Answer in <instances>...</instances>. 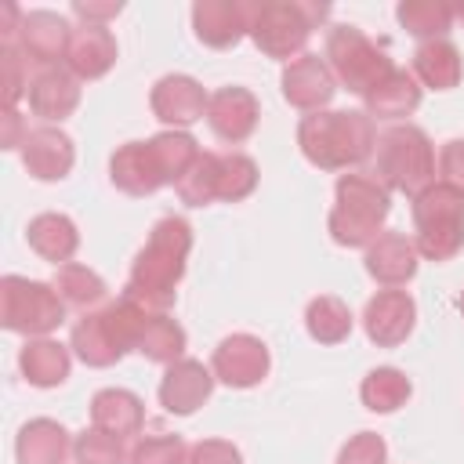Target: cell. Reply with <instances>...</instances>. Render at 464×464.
<instances>
[{"label": "cell", "instance_id": "obj_3", "mask_svg": "<svg viewBox=\"0 0 464 464\" xmlns=\"http://www.w3.org/2000/svg\"><path fill=\"white\" fill-rule=\"evenodd\" d=\"M392 199L388 188L370 174H341L337 178V207L330 210V236L341 246H370L381 236V221L388 218Z\"/></svg>", "mask_w": 464, "mask_h": 464}, {"label": "cell", "instance_id": "obj_40", "mask_svg": "<svg viewBox=\"0 0 464 464\" xmlns=\"http://www.w3.org/2000/svg\"><path fill=\"white\" fill-rule=\"evenodd\" d=\"M384 460H388V446L377 431L352 435L337 453V464H384Z\"/></svg>", "mask_w": 464, "mask_h": 464}, {"label": "cell", "instance_id": "obj_20", "mask_svg": "<svg viewBox=\"0 0 464 464\" xmlns=\"http://www.w3.org/2000/svg\"><path fill=\"white\" fill-rule=\"evenodd\" d=\"M109 178L120 192L127 196H152L156 188H163V174H160V163L149 149V141H127L112 152L109 160Z\"/></svg>", "mask_w": 464, "mask_h": 464}, {"label": "cell", "instance_id": "obj_16", "mask_svg": "<svg viewBox=\"0 0 464 464\" xmlns=\"http://www.w3.org/2000/svg\"><path fill=\"white\" fill-rule=\"evenodd\" d=\"M257 116H261V105L246 87H221L207 102V123L228 145L246 141L257 127Z\"/></svg>", "mask_w": 464, "mask_h": 464}, {"label": "cell", "instance_id": "obj_4", "mask_svg": "<svg viewBox=\"0 0 464 464\" xmlns=\"http://www.w3.org/2000/svg\"><path fill=\"white\" fill-rule=\"evenodd\" d=\"M377 181L384 188L420 196L435 185V149L428 134L413 123H399L377 138Z\"/></svg>", "mask_w": 464, "mask_h": 464}, {"label": "cell", "instance_id": "obj_15", "mask_svg": "<svg viewBox=\"0 0 464 464\" xmlns=\"http://www.w3.org/2000/svg\"><path fill=\"white\" fill-rule=\"evenodd\" d=\"M196 36L207 47H236L250 33V4L246 0H199L192 7Z\"/></svg>", "mask_w": 464, "mask_h": 464}, {"label": "cell", "instance_id": "obj_24", "mask_svg": "<svg viewBox=\"0 0 464 464\" xmlns=\"http://www.w3.org/2000/svg\"><path fill=\"white\" fill-rule=\"evenodd\" d=\"M25 243L51 265H69V257L76 254L80 246V232L72 225V218L65 214H36L25 228Z\"/></svg>", "mask_w": 464, "mask_h": 464}, {"label": "cell", "instance_id": "obj_7", "mask_svg": "<svg viewBox=\"0 0 464 464\" xmlns=\"http://www.w3.org/2000/svg\"><path fill=\"white\" fill-rule=\"evenodd\" d=\"M0 323L11 334L47 337L65 323V301L51 283H36L25 276L0 279Z\"/></svg>", "mask_w": 464, "mask_h": 464}, {"label": "cell", "instance_id": "obj_38", "mask_svg": "<svg viewBox=\"0 0 464 464\" xmlns=\"http://www.w3.org/2000/svg\"><path fill=\"white\" fill-rule=\"evenodd\" d=\"M127 464H188V446L181 435H149L130 446Z\"/></svg>", "mask_w": 464, "mask_h": 464}, {"label": "cell", "instance_id": "obj_43", "mask_svg": "<svg viewBox=\"0 0 464 464\" xmlns=\"http://www.w3.org/2000/svg\"><path fill=\"white\" fill-rule=\"evenodd\" d=\"M123 11L120 0H109V4H98V0H72V14L83 18V25H105L109 18H116Z\"/></svg>", "mask_w": 464, "mask_h": 464}, {"label": "cell", "instance_id": "obj_23", "mask_svg": "<svg viewBox=\"0 0 464 464\" xmlns=\"http://www.w3.org/2000/svg\"><path fill=\"white\" fill-rule=\"evenodd\" d=\"M69 450H72L69 431L51 417H36V420L22 424V431L14 439L18 464H65Z\"/></svg>", "mask_w": 464, "mask_h": 464}, {"label": "cell", "instance_id": "obj_46", "mask_svg": "<svg viewBox=\"0 0 464 464\" xmlns=\"http://www.w3.org/2000/svg\"><path fill=\"white\" fill-rule=\"evenodd\" d=\"M460 312H464V294H460Z\"/></svg>", "mask_w": 464, "mask_h": 464}, {"label": "cell", "instance_id": "obj_42", "mask_svg": "<svg viewBox=\"0 0 464 464\" xmlns=\"http://www.w3.org/2000/svg\"><path fill=\"white\" fill-rule=\"evenodd\" d=\"M188 464H243V457L225 439H203L188 450Z\"/></svg>", "mask_w": 464, "mask_h": 464}, {"label": "cell", "instance_id": "obj_32", "mask_svg": "<svg viewBox=\"0 0 464 464\" xmlns=\"http://www.w3.org/2000/svg\"><path fill=\"white\" fill-rule=\"evenodd\" d=\"M149 149H152V156H156L160 174H163L167 185H178L181 174H185V170L196 163V156H199L196 138L185 134V130H163V134L149 138Z\"/></svg>", "mask_w": 464, "mask_h": 464}, {"label": "cell", "instance_id": "obj_29", "mask_svg": "<svg viewBox=\"0 0 464 464\" xmlns=\"http://www.w3.org/2000/svg\"><path fill=\"white\" fill-rule=\"evenodd\" d=\"M51 286L58 290V297L65 301V308H83V312H87V308H94V304H102V301H105V294H109L105 279H102L94 268L76 265V261L62 265V268L54 272Z\"/></svg>", "mask_w": 464, "mask_h": 464}, {"label": "cell", "instance_id": "obj_45", "mask_svg": "<svg viewBox=\"0 0 464 464\" xmlns=\"http://www.w3.org/2000/svg\"><path fill=\"white\" fill-rule=\"evenodd\" d=\"M453 18H460V22H464V4H457V7H453Z\"/></svg>", "mask_w": 464, "mask_h": 464}, {"label": "cell", "instance_id": "obj_14", "mask_svg": "<svg viewBox=\"0 0 464 464\" xmlns=\"http://www.w3.org/2000/svg\"><path fill=\"white\" fill-rule=\"evenodd\" d=\"M214 392V370H207L199 359H178L167 366L160 381V402L167 413L188 417L196 413Z\"/></svg>", "mask_w": 464, "mask_h": 464}, {"label": "cell", "instance_id": "obj_25", "mask_svg": "<svg viewBox=\"0 0 464 464\" xmlns=\"http://www.w3.org/2000/svg\"><path fill=\"white\" fill-rule=\"evenodd\" d=\"M366 116L373 120H402L420 105V87L406 69H392L377 87H370L366 94Z\"/></svg>", "mask_w": 464, "mask_h": 464}, {"label": "cell", "instance_id": "obj_11", "mask_svg": "<svg viewBox=\"0 0 464 464\" xmlns=\"http://www.w3.org/2000/svg\"><path fill=\"white\" fill-rule=\"evenodd\" d=\"M22 163L36 181H62L76 163L72 138L51 123L33 127V130H25V141H22Z\"/></svg>", "mask_w": 464, "mask_h": 464}, {"label": "cell", "instance_id": "obj_31", "mask_svg": "<svg viewBox=\"0 0 464 464\" xmlns=\"http://www.w3.org/2000/svg\"><path fill=\"white\" fill-rule=\"evenodd\" d=\"M410 377L402 373V370H395V366H377V370H370L366 377H362V384H359V395H362V406L366 410H373V413H392V410H399L406 399H410Z\"/></svg>", "mask_w": 464, "mask_h": 464}, {"label": "cell", "instance_id": "obj_2", "mask_svg": "<svg viewBox=\"0 0 464 464\" xmlns=\"http://www.w3.org/2000/svg\"><path fill=\"white\" fill-rule=\"evenodd\" d=\"M297 145L319 170H341L377 149V130L366 112H308L297 123Z\"/></svg>", "mask_w": 464, "mask_h": 464}, {"label": "cell", "instance_id": "obj_5", "mask_svg": "<svg viewBox=\"0 0 464 464\" xmlns=\"http://www.w3.org/2000/svg\"><path fill=\"white\" fill-rule=\"evenodd\" d=\"M413 225H417V254L428 261H450L464 246V192L435 181L420 196H413Z\"/></svg>", "mask_w": 464, "mask_h": 464}, {"label": "cell", "instance_id": "obj_10", "mask_svg": "<svg viewBox=\"0 0 464 464\" xmlns=\"http://www.w3.org/2000/svg\"><path fill=\"white\" fill-rule=\"evenodd\" d=\"M413 323H417V304L406 290H381L377 297L366 301L362 326H366V337L377 348L402 344L413 334Z\"/></svg>", "mask_w": 464, "mask_h": 464}, {"label": "cell", "instance_id": "obj_26", "mask_svg": "<svg viewBox=\"0 0 464 464\" xmlns=\"http://www.w3.org/2000/svg\"><path fill=\"white\" fill-rule=\"evenodd\" d=\"M18 366L33 388H58L69 377V348L51 337H29L18 352Z\"/></svg>", "mask_w": 464, "mask_h": 464}, {"label": "cell", "instance_id": "obj_37", "mask_svg": "<svg viewBox=\"0 0 464 464\" xmlns=\"http://www.w3.org/2000/svg\"><path fill=\"white\" fill-rule=\"evenodd\" d=\"M72 453L80 464H127V450H123V439L102 431V428H87L76 435L72 442Z\"/></svg>", "mask_w": 464, "mask_h": 464}, {"label": "cell", "instance_id": "obj_17", "mask_svg": "<svg viewBox=\"0 0 464 464\" xmlns=\"http://www.w3.org/2000/svg\"><path fill=\"white\" fill-rule=\"evenodd\" d=\"M72 40V29L62 14L54 11H22V25H18V47L29 62L40 65H54L58 58H65Z\"/></svg>", "mask_w": 464, "mask_h": 464}, {"label": "cell", "instance_id": "obj_6", "mask_svg": "<svg viewBox=\"0 0 464 464\" xmlns=\"http://www.w3.org/2000/svg\"><path fill=\"white\" fill-rule=\"evenodd\" d=\"M326 14L319 4H297V0H276V4H250V40L268 58H301L315 22Z\"/></svg>", "mask_w": 464, "mask_h": 464}, {"label": "cell", "instance_id": "obj_13", "mask_svg": "<svg viewBox=\"0 0 464 464\" xmlns=\"http://www.w3.org/2000/svg\"><path fill=\"white\" fill-rule=\"evenodd\" d=\"M207 102H210V94L185 72H170V76L156 80V87L149 94V105H152L156 120H163L170 127H188V123L203 120Z\"/></svg>", "mask_w": 464, "mask_h": 464}, {"label": "cell", "instance_id": "obj_1", "mask_svg": "<svg viewBox=\"0 0 464 464\" xmlns=\"http://www.w3.org/2000/svg\"><path fill=\"white\" fill-rule=\"evenodd\" d=\"M192 250V228L185 218H163L152 225L149 243L130 265V283L123 294L141 301L149 312H167L174 304V286L185 276V257Z\"/></svg>", "mask_w": 464, "mask_h": 464}, {"label": "cell", "instance_id": "obj_33", "mask_svg": "<svg viewBox=\"0 0 464 464\" xmlns=\"http://www.w3.org/2000/svg\"><path fill=\"white\" fill-rule=\"evenodd\" d=\"M395 14H399L402 29L413 36H424V44L442 40V33H450V25H453V7L442 0H402Z\"/></svg>", "mask_w": 464, "mask_h": 464}, {"label": "cell", "instance_id": "obj_44", "mask_svg": "<svg viewBox=\"0 0 464 464\" xmlns=\"http://www.w3.org/2000/svg\"><path fill=\"white\" fill-rule=\"evenodd\" d=\"M4 130H0V145L4 149H22V141H25V134H22V116L14 112V109H4Z\"/></svg>", "mask_w": 464, "mask_h": 464}, {"label": "cell", "instance_id": "obj_12", "mask_svg": "<svg viewBox=\"0 0 464 464\" xmlns=\"http://www.w3.org/2000/svg\"><path fill=\"white\" fill-rule=\"evenodd\" d=\"M334 91L337 80L319 54H301L283 69V98L301 112H323Z\"/></svg>", "mask_w": 464, "mask_h": 464}, {"label": "cell", "instance_id": "obj_19", "mask_svg": "<svg viewBox=\"0 0 464 464\" xmlns=\"http://www.w3.org/2000/svg\"><path fill=\"white\" fill-rule=\"evenodd\" d=\"M417 257L420 254H417L413 239H406L402 232H381L366 246V272L381 286L395 290V286H402V283H410L417 276Z\"/></svg>", "mask_w": 464, "mask_h": 464}, {"label": "cell", "instance_id": "obj_30", "mask_svg": "<svg viewBox=\"0 0 464 464\" xmlns=\"http://www.w3.org/2000/svg\"><path fill=\"white\" fill-rule=\"evenodd\" d=\"M304 326H308L312 341H319V344H341L352 334V312H348V304L341 297L319 294L304 308Z\"/></svg>", "mask_w": 464, "mask_h": 464}, {"label": "cell", "instance_id": "obj_8", "mask_svg": "<svg viewBox=\"0 0 464 464\" xmlns=\"http://www.w3.org/2000/svg\"><path fill=\"white\" fill-rule=\"evenodd\" d=\"M326 65L337 83H344L355 94H366L377 87L395 65L392 58L355 25H334L326 36Z\"/></svg>", "mask_w": 464, "mask_h": 464}, {"label": "cell", "instance_id": "obj_18", "mask_svg": "<svg viewBox=\"0 0 464 464\" xmlns=\"http://www.w3.org/2000/svg\"><path fill=\"white\" fill-rule=\"evenodd\" d=\"M29 109L33 116L47 120V123H62L76 112L80 105V80L69 72V69H40L33 80H29Z\"/></svg>", "mask_w": 464, "mask_h": 464}, {"label": "cell", "instance_id": "obj_41", "mask_svg": "<svg viewBox=\"0 0 464 464\" xmlns=\"http://www.w3.org/2000/svg\"><path fill=\"white\" fill-rule=\"evenodd\" d=\"M435 170H439V181L464 192V138H453V141L442 145V152L435 160Z\"/></svg>", "mask_w": 464, "mask_h": 464}, {"label": "cell", "instance_id": "obj_22", "mask_svg": "<svg viewBox=\"0 0 464 464\" xmlns=\"http://www.w3.org/2000/svg\"><path fill=\"white\" fill-rule=\"evenodd\" d=\"M91 424L116 439H130L145 428V406L127 388H102L91 399Z\"/></svg>", "mask_w": 464, "mask_h": 464}, {"label": "cell", "instance_id": "obj_36", "mask_svg": "<svg viewBox=\"0 0 464 464\" xmlns=\"http://www.w3.org/2000/svg\"><path fill=\"white\" fill-rule=\"evenodd\" d=\"M257 188V163L243 152H225L221 156V174H218V199L239 203Z\"/></svg>", "mask_w": 464, "mask_h": 464}, {"label": "cell", "instance_id": "obj_21", "mask_svg": "<svg viewBox=\"0 0 464 464\" xmlns=\"http://www.w3.org/2000/svg\"><path fill=\"white\" fill-rule=\"evenodd\" d=\"M65 65L76 80H98L116 65V36L105 25H80L72 29Z\"/></svg>", "mask_w": 464, "mask_h": 464}, {"label": "cell", "instance_id": "obj_35", "mask_svg": "<svg viewBox=\"0 0 464 464\" xmlns=\"http://www.w3.org/2000/svg\"><path fill=\"white\" fill-rule=\"evenodd\" d=\"M138 352L145 355V359H152V362H178L181 359V352H185V330L170 319V315H156L149 326H145V334H141V341H138Z\"/></svg>", "mask_w": 464, "mask_h": 464}, {"label": "cell", "instance_id": "obj_39", "mask_svg": "<svg viewBox=\"0 0 464 464\" xmlns=\"http://www.w3.org/2000/svg\"><path fill=\"white\" fill-rule=\"evenodd\" d=\"M0 65H4V109H14L22 94H29V80H25V54L18 44H4L0 51Z\"/></svg>", "mask_w": 464, "mask_h": 464}, {"label": "cell", "instance_id": "obj_9", "mask_svg": "<svg viewBox=\"0 0 464 464\" xmlns=\"http://www.w3.org/2000/svg\"><path fill=\"white\" fill-rule=\"evenodd\" d=\"M210 370H214V381L228 388H254L268 373V348L254 334H232L214 348Z\"/></svg>", "mask_w": 464, "mask_h": 464}, {"label": "cell", "instance_id": "obj_34", "mask_svg": "<svg viewBox=\"0 0 464 464\" xmlns=\"http://www.w3.org/2000/svg\"><path fill=\"white\" fill-rule=\"evenodd\" d=\"M218 174H221V156L218 152H199L196 163L181 174V181L174 185L181 203L188 207H207L210 199H218Z\"/></svg>", "mask_w": 464, "mask_h": 464}, {"label": "cell", "instance_id": "obj_27", "mask_svg": "<svg viewBox=\"0 0 464 464\" xmlns=\"http://www.w3.org/2000/svg\"><path fill=\"white\" fill-rule=\"evenodd\" d=\"M69 348L87 366H112V362L123 359V344L112 337V330H109V323H105L102 312H87L72 326V344Z\"/></svg>", "mask_w": 464, "mask_h": 464}, {"label": "cell", "instance_id": "obj_28", "mask_svg": "<svg viewBox=\"0 0 464 464\" xmlns=\"http://www.w3.org/2000/svg\"><path fill=\"white\" fill-rule=\"evenodd\" d=\"M413 72L424 87H435V91H450L460 83V51L450 44V40H428L413 51Z\"/></svg>", "mask_w": 464, "mask_h": 464}]
</instances>
